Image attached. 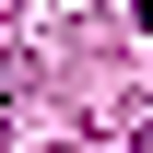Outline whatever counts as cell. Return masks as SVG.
Wrapping results in <instances>:
<instances>
[{
	"instance_id": "obj_3",
	"label": "cell",
	"mask_w": 153,
	"mask_h": 153,
	"mask_svg": "<svg viewBox=\"0 0 153 153\" xmlns=\"http://www.w3.org/2000/svg\"><path fill=\"white\" fill-rule=\"evenodd\" d=\"M0 118H12V106H0Z\"/></svg>"
},
{
	"instance_id": "obj_1",
	"label": "cell",
	"mask_w": 153,
	"mask_h": 153,
	"mask_svg": "<svg viewBox=\"0 0 153 153\" xmlns=\"http://www.w3.org/2000/svg\"><path fill=\"white\" fill-rule=\"evenodd\" d=\"M130 24H141V36H153V0H130Z\"/></svg>"
},
{
	"instance_id": "obj_2",
	"label": "cell",
	"mask_w": 153,
	"mask_h": 153,
	"mask_svg": "<svg viewBox=\"0 0 153 153\" xmlns=\"http://www.w3.org/2000/svg\"><path fill=\"white\" fill-rule=\"evenodd\" d=\"M130 153H153V130H141V141H130Z\"/></svg>"
}]
</instances>
